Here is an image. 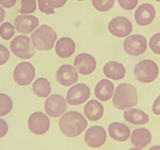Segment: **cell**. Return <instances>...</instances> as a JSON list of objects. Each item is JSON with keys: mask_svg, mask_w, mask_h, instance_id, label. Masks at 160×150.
<instances>
[{"mask_svg": "<svg viewBox=\"0 0 160 150\" xmlns=\"http://www.w3.org/2000/svg\"><path fill=\"white\" fill-rule=\"evenodd\" d=\"M108 134L116 142H125L130 138L129 127L121 122H112L108 127Z\"/></svg>", "mask_w": 160, "mask_h": 150, "instance_id": "obj_21", "label": "cell"}, {"mask_svg": "<svg viewBox=\"0 0 160 150\" xmlns=\"http://www.w3.org/2000/svg\"><path fill=\"white\" fill-rule=\"evenodd\" d=\"M37 7L42 13L52 14L54 13V8L49 4L47 0H37Z\"/></svg>", "mask_w": 160, "mask_h": 150, "instance_id": "obj_30", "label": "cell"}, {"mask_svg": "<svg viewBox=\"0 0 160 150\" xmlns=\"http://www.w3.org/2000/svg\"><path fill=\"white\" fill-rule=\"evenodd\" d=\"M92 3L98 12L105 13L113 7L115 0H92Z\"/></svg>", "mask_w": 160, "mask_h": 150, "instance_id": "obj_28", "label": "cell"}, {"mask_svg": "<svg viewBox=\"0 0 160 150\" xmlns=\"http://www.w3.org/2000/svg\"><path fill=\"white\" fill-rule=\"evenodd\" d=\"M104 106L99 100H89L84 106V115L90 122H98L103 117Z\"/></svg>", "mask_w": 160, "mask_h": 150, "instance_id": "obj_22", "label": "cell"}, {"mask_svg": "<svg viewBox=\"0 0 160 150\" xmlns=\"http://www.w3.org/2000/svg\"><path fill=\"white\" fill-rule=\"evenodd\" d=\"M32 91L39 98H47L52 93V85H50L48 79L44 77H39L33 81Z\"/></svg>", "mask_w": 160, "mask_h": 150, "instance_id": "obj_24", "label": "cell"}, {"mask_svg": "<svg viewBox=\"0 0 160 150\" xmlns=\"http://www.w3.org/2000/svg\"><path fill=\"white\" fill-rule=\"evenodd\" d=\"M123 116L127 122L134 126H142L149 122V116L147 113L138 108L126 109L123 112Z\"/></svg>", "mask_w": 160, "mask_h": 150, "instance_id": "obj_23", "label": "cell"}, {"mask_svg": "<svg viewBox=\"0 0 160 150\" xmlns=\"http://www.w3.org/2000/svg\"><path fill=\"white\" fill-rule=\"evenodd\" d=\"M156 17L155 7L150 3H143L136 9L134 20L139 26H148L154 21Z\"/></svg>", "mask_w": 160, "mask_h": 150, "instance_id": "obj_16", "label": "cell"}, {"mask_svg": "<svg viewBox=\"0 0 160 150\" xmlns=\"http://www.w3.org/2000/svg\"><path fill=\"white\" fill-rule=\"evenodd\" d=\"M4 19H5V10L1 5H0V24L3 23Z\"/></svg>", "mask_w": 160, "mask_h": 150, "instance_id": "obj_37", "label": "cell"}, {"mask_svg": "<svg viewBox=\"0 0 160 150\" xmlns=\"http://www.w3.org/2000/svg\"><path fill=\"white\" fill-rule=\"evenodd\" d=\"M59 127L64 136L68 138H76L85 131L87 120L85 116L80 112L69 111L62 115Z\"/></svg>", "mask_w": 160, "mask_h": 150, "instance_id": "obj_1", "label": "cell"}, {"mask_svg": "<svg viewBox=\"0 0 160 150\" xmlns=\"http://www.w3.org/2000/svg\"><path fill=\"white\" fill-rule=\"evenodd\" d=\"M105 76L109 79L121 80L125 76V68L121 63L117 61H109L103 68Z\"/></svg>", "mask_w": 160, "mask_h": 150, "instance_id": "obj_20", "label": "cell"}, {"mask_svg": "<svg viewBox=\"0 0 160 150\" xmlns=\"http://www.w3.org/2000/svg\"><path fill=\"white\" fill-rule=\"evenodd\" d=\"M50 127V122L47 114L43 112H34L30 115L28 119V127L32 134L36 136L44 135L46 132H48Z\"/></svg>", "mask_w": 160, "mask_h": 150, "instance_id": "obj_11", "label": "cell"}, {"mask_svg": "<svg viewBox=\"0 0 160 150\" xmlns=\"http://www.w3.org/2000/svg\"><path fill=\"white\" fill-rule=\"evenodd\" d=\"M12 53L22 60H29L35 54V47L31 42V38L27 35H19L10 42Z\"/></svg>", "mask_w": 160, "mask_h": 150, "instance_id": "obj_5", "label": "cell"}, {"mask_svg": "<svg viewBox=\"0 0 160 150\" xmlns=\"http://www.w3.org/2000/svg\"><path fill=\"white\" fill-rule=\"evenodd\" d=\"M74 68L81 75H89L96 70L97 61L90 54L82 53L77 54L74 60Z\"/></svg>", "mask_w": 160, "mask_h": 150, "instance_id": "obj_14", "label": "cell"}, {"mask_svg": "<svg viewBox=\"0 0 160 150\" xmlns=\"http://www.w3.org/2000/svg\"><path fill=\"white\" fill-rule=\"evenodd\" d=\"M159 68L153 60H142L133 68V75L141 83H151L158 77Z\"/></svg>", "mask_w": 160, "mask_h": 150, "instance_id": "obj_4", "label": "cell"}, {"mask_svg": "<svg viewBox=\"0 0 160 150\" xmlns=\"http://www.w3.org/2000/svg\"><path fill=\"white\" fill-rule=\"evenodd\" d=\"M113 105L118 110H126L138 104V91L132 83H120L112 97Z\"/></svg>", "mask_w": 160, "mask_h": 150, "instance_id": "obj_2", "label": "cell"}, {"mask_svg": "<svg viewBox=\"0 0 160 150\" xmlns=\"http://www.w3.org/2000/svg\"><path fill=\"white\" fill-rule=\"evenodd\" d=\"M118 3L121 6V8L125 10H132L137 7L139 0H118Z\"/></svg>", "mask_w": 160, "mask_h": 150, "instance_id": "obj_31", "label": "cell"}, {"mask_svg": "<svg viewBox=\"0 0 160 150\" xmlns=\"http://www.w3.org/2000/svg\"><path fill=\"white\" fill-rule=\"evenodd\" d=\"M152 111L154 114L160 115V95L156 98V100L154 101L153 106H152Z\"/></svg>", "mask_w": 160, "mask_h": 150, "instance_id": "obj_36", "label": "cell"}, {"mask_svg": "<svg viewBox=\"0 0 160 150\" xmlns=\"http://www.w3.org/2000/svg\"><path fill=\"white\" fill-rule=\"evenodd\" d=\"M13 26L17 32L26 35L39 27V20L33 14H20L14 19Z\"/></svg>", "mask_w": 160, "mask_h": 150, "instance_id": "obj_13", "label": "cell"}, {"mask_svg": "<svg viewBox=\"0 0 160 150\" xmlns=\"http://www.w3.org/2000/svg\"><path fill=\"white\" fill-rule=\"evenodd\" d=\"M54 49L57 56L61 59H68L75 53L76 44L74 40L70 37H61L59 40H57Z\"/></svg>", "mask_w": 160, "mask_h": 150, "instance_id": "obj_17", "label": "cell"}, {"mask_svg": "<svg viewBox=\"0 0 160 150\" xmlns=\"http://www.w3.org/2000/svg\"><path fill=\"white\" fill-rule=\"evenodd\" d=\"M36 76L35 67L29 62H21L13 70V79L21 86L29 85L34 81Z\"/></svg>", "mask_w": 160, "mask_h": 150, "instance_id": "obj_7", "label": "cell"}, {"mask_svg": "<svg viewBox=\"0 0 160 150\" xmlns=\"http://www.w3.org/2000/svg\"><path fill=\"white\" fill-rule=\"evenodd\" d=\"M148 41L145 36L141 34H132L127 36L123 41V50L129 56H141L147 50Z\"/></svg>", "mask_w": 160, "mask_h": 150, "instance_id": "obj_6", "label": "cell"}, {"mask_svg": "<svg viewBox=\"0 0 160 150\" xmlns=\"http://www.w3.org/2000/svg\"><path fill=\"white\" fill-rule=\"evenodd\" d=\"M77 1H84V0H77Z\"/></svg>", "mask_w": 160, "mask_h": 150, "instance_id": "obj_40", "label": "cell"}, {"mask_svg": "<svg viewBox=\"0 0 160 150\" xmlns=\"http://www.w3.org/2000/svg\"><path fill=\"white\" fill-rule=\"evenodd\" d=\"M67 101L62 95L53 94L49 95L44 103V110L50 117L58 118L66 112Z\"/></svg>", "mask_w": 160, "mask_h": 150, "instance_id": "obj_8", "label": "cell"}, {"mask_svg": "<svg viewBox=\"0 0 160 150\" xmlns=\"http://www.w3.org/2000/svg\"><path fill=\"white\" fill-rule=\"evenodd\" d=\"M149 150H160V146L159 145H155V146H152V147L149 149Z\"/></svg>", "mask_w": 160, "mask_h": 150, "instance_id": "obj_38", "label": "cell"}, {"mask_svg": "<svg viewBox=\"0 0 160 150\" xmlns=\"http://www.w3.org/2000/svg\"><path fill=\"white\" fill-rule=\"evenodd\" d=\"M108 30L112 35L118 38L127 37L132 32V24L126 17L118 16L109 22Z\"/></svg>", "mask_w": 160, "mask_h": 150, "instance_id": "obj_10", "label": "cell"}, {"mask_svg": "<svg viewBox=\"0 0 160 150\" xmlns=\"http://www.w3.org/2000/svg\"><path fill=\"white\" fill-rule=\"evenodd\" d=\"M114 91L115 87L113 82L109 79H102L94 87V95H96L97 99H99V101L107 102L113 97Z\"/></svg>", "mask_w": 160, "mask_h": 150, "instance_id": "obj_18", "label": "cell"}, {"mask_svg": "<svg viewBox=\"0 0 160 150\" xmlns=\"http://www.w3.org/2000/svg\"><path fill=\"white\" fill-rule=\"evenodd\" d=\"M53 8H61L66 4L67 0H47Z\"/></svg>", "mask_w": 160, "mask_h": 150, "instance_id": "obj_34", "label": "cell"}, {"mask_svg": "<svg viewBox=\"0 0 160 150\" xmlns=\"http://www.w3.org/2000/svg\"><path fill=\"white\" fill-rule=\"evenodd\" d=\"M14 33H16V29L12 23L3 22L2 24H0V37L3 40L8 41L14 36Z\"/></svg>", "mask_w": 160, "mask_h": 150, "instance_id": "obj_26", "label": "cell"}, {"mask_svg": "<svg viewBox=\"0 0 160 150\" xmlns=\"http://www.w3.org/2000/svg\"><path fill=\"white\" fill-rule=\"evenodd\" d=\"M128 150H143V149H140V148H137V147H134V148H130Z\"/></svg>", "mask_w": 160, "mask_h": 150, "instance_id": "obj_39", "label": "cell"}, {"mask_svg": "<svg viewBox=\"0 0 160 150\" xmlns=\"http://www.w3.org/2000/svg\"><path fill=\"white\" fill-rule=\"evenodd\" d=\"M90 97V90L85 83H76L67 91L66 101L69 105L78 106L88 100Z\"/></svg>", "mask_w": 160, "mask_h": 150, "instance_id": "obj_9", "label": "cell"}, {"mask_svg": "<svg viewBox=\"0 0 160 150\" xmlns=\"http://www.w3.org/2000/svg\"><path fill=\"white\" fill-rule=\"evenodd\" d=\"M20 1L21 6L18 8V12L21 14H32L37 8L36 0H20Z\"/></svg>", "mask_w": 160, "mask_h": 150, "instance_id": "obj_27", "label": "cell"}, {"mask_svg": "<svg viewBox=\"0 0 160 150\" xmlns=\"http://www.w3.org/2000/svg\"><path fill=\"white\" fill-rule=\"evenodd\" d=\"M85 144L90 148H100L107 141V132L103 127L93 126L87 129L84 135Z\"/></svg>", "mask_w": 160, "mask_h": 150, "instance_id": "obj_12", "label": "cell"}, {"mask_svg": "<svg viewBox=\"0 0 160 150\" xmlns=\"http://www.w3.org/2000/svg\"><path fill=\"white\" fill-rule=\"evenodd\" d=\"M58 39L56 31L48 25H41L31 33V42L35 49L50 50L52 49Z\"/></svg>", "mask_w": 160, "mask_h": 150, "instance_id": "obj_3", "label": "cell"}, {"mask_svg": "<svg viewBox=\"0 0 160 150\" xmlns=\"http://www.w3.org/2000/svg\"><path fill=\"white\" fill-rule=\"evenodd\" d=\"M9 57H10L9 49H7V47L3 44H0V66L4 65L9 60Z\"/></svg>", "mask_w": 160, "mask_h": 150, "instance_id": "obj_32", "label": "cell"}, {"mask_svg": "<svg viewBox=\"0 0 160 150\" xmlns=\"http://www.w3.org/2000/svg\"><path fill=\"white\" fill-rule=\"evenodd\" d=\"M7 132H8V124L4 119L0 118V139L5 137Z\"/></svg>", "mask_w": 160, "mask_h": 150, "instance_id": "obj_33", "label": "cell"}, {"mask_svg": "<svg viewBox=\"0 0 160 150\" xmlns=\"http://www.w3.org/2000/svg\"><path fill=\"white\" fill-rule=\"evenodd\" d=\"M18 0H0V5L3 8H12L16 5Z\"/></svg>", "mask_w": 160, "mask_h": 150, "instance_id": "obj_35", "label": "cell"}, {"mask_svg": "<svg viewBox=\"0 0 160 150\" xmlns=\"http://www.w3.org/2000/svg\"><path fill=\"white\" fill-rule=\"evenodd\" d=\"M152 135L151 132L145 127H139L134 130L130 135V142L137 148L143 149L151 143Z\"/></svg>", "mask_w": 160, "mask_h": 150, "instance_id": "obj_19", "label": "cell"}, {"mask_svg": "<svg viewBox=\"0 0 160 150\" xmlns=\"http://www.w3.org/2000/svg\"><path fill=\"white\" fill-rule=\"evenodd\" d=\"M13 102L8 95L0 93V117L5 116L12 110Z\"/></svg>", "mask_w": 160, "mask_h": 150, "instance_id": "obj_25", "label": "cell"}, {"mask_svg": "<svg viewBox=\"0 0 160 150\" xmlns=\"http://www.w3.org/2000/svg\"><path fill=\"white\" fill-rule=\"evenodd\" d=\"M155 1H158V2H160V0H155Z\"/></svg>", "mask_w": 160, "mask_h": 150, "instance_id": "obj_41", "label": "cell"}, {"mask_svg": "<svg viewBox=\"0 0 160 150\" xmlns=\"http://www.w3.org/2000/svg\"><path fill=\"white\" fill-rule=\"evenodd\" d=\"M149 47L156 54L160 56V32L156 33L149 40Z\"/></svg>", "mask_w": 160, "mask_h": 150, "instance_id": "obj_29", "label": "cell"}, {"mask_svg": "<svg viewBox=\"0 0 160 150\" xmlns=\"http://www.w3.org/2000/svg\"><path fill=\"white\" fill-rule=\"evenodd\" d=\"M56 78L61 85L72 86L77 82V80L79 78V73L74 68V66L64 64L58 69Z\"/></svg>", "mask_w": 160, "mask_h": 150, "instance_id": "obj_15", "label": "cell"}]
</instances>
